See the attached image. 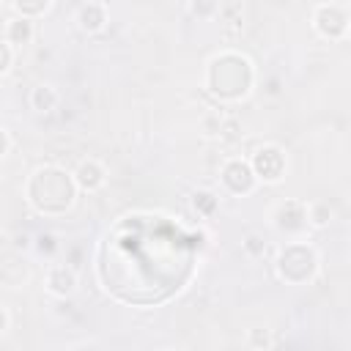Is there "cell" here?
<instances>
[{
	"label": "cell",
	"instance_id": "obj_4",
	"mask_svg": "<svg viewBox=\"0 0 351 351\" xmlns=\"http://www.w3.org/2000/svg\"><path fill=\"white\" fill-rule=\"evenodd\" d=\"M74 181H77L82 189H99V186L104 184V170H101V165H99V162L88 159V162H82V165L77 167Z\"/></svg>",
	"mask_w": 351,
	"mask_h": 351
},
{
	"label": "cell",
	"instance_id": "obj_1",
	"mask_svg": "<svg viewBox=\"0 0 351 351\" xmlns=\"http://www.w3.org/2000/svg\"><path fill=\"white\" fill-rule=\"evenodd\" d=\"M252 173L266 181H277L282 173V154L277 148H261L252 156Z\"/></svg>",
	"mask_w": 351,
	"mask_h": 351
},
{
	"label": "cell",
	"instance_id": "obj_6",
	"mask_svg": "<svg viewBox=\"0 0 351 351\" xmlns=\"http://www.w3.org/2000/svg\"><path fill=\"white\" fill-rule=\"evenodd\" d=\"M30 101H33V107H36L38 112H49V110L58 107L60 96H58V90H55L52 85H38V88H33Z\"/></svg>",
	"mask_w": 351,
	"mask_h": 351
},
{
	"label": "cell",
	"instance_id": "obj_11",
	"mask_svg": "<svg viewBox=\"0 0 351 351\" xmlns=\"http://www.w3.org/2000/svg\"><path fill=\"white\" fill-rule=\"evenodd\" d=\"M5 326H8V315H5V310L0 307V335L5 332Z\"/></svg>",
	"mask_w": 351,
	"mask_h": 351
},
{
	"label": "cell",
	"instance_id": "obj_2",
	"mask_svg": "<svg viewBox=\"0 0 351 351\" xmlns=\"http://www.w3.org/2000/svg\"><path fill=\"white\" fill-rule=\"evenodd\" d=\"M77 288V274L69 266H49L47 271V291L55 296H69Z\"/></svg>",
	"mask_w": 351,
	"mask_h": 351
},
{
	"label": "cell",
	"instance_id": "obj_7",
	"mask_svg": "<svg viewBox=\"0 0 351 351\" xmlns=\"http://www.w3.org/2000/svg\"><path fill=\"white\" fill-rule=\"evenodd\" d=\"M329 217H332V208H329L326 203H310V206H307V219H310V225L324 228V225L329 222Z\"/></svg>",
	"mask_w": 351,
	"mask_h": 351
},
{
	"label": "cell",
	"instance_id": "obj_3",
	"mask_svg": "<svg viewBox=\"0 0 351 351\" xmlns=\"http://www.w3.org/2000/svg\"><path fill=\"white\" fill-rule=\"evenodd\" d=\"M77 22H80L82 30L96 33V30H101L104 22H107V8H104L101 3H82V5L77 8Z\"/></svg>",
	"mask_w": 351,
	"mask_h": 351
},
{
	"label": "cell",
	"instance_id": "obj_9",
	"mask_svg": "<svg viewBox=\"0 0 351 351\" xmlns=\"http://www.w3.org/2000/svg\"><path fill=\"white\" fill-rule=\"evenodd\" d=\"M11 60H14V47L0 41V74H5L11 69Z\"/></svg>",
	"mask_w": 351,
	"mask_h": 351
},
{
	"label": "cell",
	"instance_id": "obj_10",
	"mask_svg": "<svg viewBox=\"0 0 351 351\" xmlns=\"http://www.w3.org/2000/svg\"><path fill=\"white\" fill-rule=\"evenodd\" d=\"M8 145H11V140H8V134H5V129H0V159L5 156V151H8Z\"/></svg>",
	"mask_w": 351,
	"mask_h": 351
},
{
	"label": "cell",
	"instance_id": "obj_8",
	"mask_svg": "<svg viewBox=\"0 0 351 351\" xmlns=\"http://www.w3.org/2000/svg\"><path fill=\"white\" fill-rule=\"evenodd\" d=\"M49 8V3H14V11L19 14V16H25V19H30L33 14H44Z\"/></svg>",
	"mask_w": 351,
	"mask_h": 351
},
{
	"label": "cell",
	"instance_id": "obj_5",
	"mask_svg": "<svg viewBox=\"0 0 351 351\" xmlns=\"http://www.w3.org/2000/svg\"><path fill=\"white\" fill-rule=\"evenodd\" d=\"M30 38H33V19H25V16H14V19H8V27H5V44L19 47V44H27Z\"/></svg>",
	"mask_w": 351,
	"mask_h": 351
}]
</instances>
